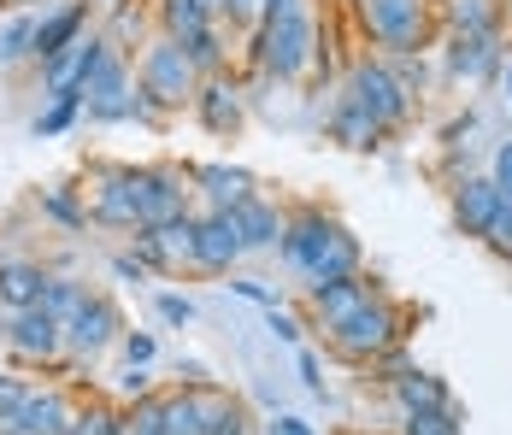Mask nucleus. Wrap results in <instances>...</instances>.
I'll return each instance as SVG.
<instances>
[{
	"label": "nucleus",
	"instance_id": "f257e3e1",
	"mask_svg": "<svg viewBox=\"0 0 512 435\" xmlns=\"http://www.w3.org/2000/svg\"><path fill=\"white\" fill-rule=\"evenodd\" d=\"M248 59H254L259 77L271 83H301L307 71L330 77V53L318 48V24H312L307 6H289V12H271L248 42Z\"/></svg>",
	"mask_w": 512,
	"mask_h": 435
},
{
	"label": "nucleus",
	"instance_id": "f03ea898",
	"mask_svg": "<svg viewBox=\"0 0 512 435\" xmlns=\"http://www.w3.org/2000/svg\"><path fill=\"white\" fill-rule=\"evenodd\" d=\"M136 95H142V124H159V118L195 106L201 71H195V59H189V48L177 36L159 30L154 42L142 48V59H136Z\"/></svg>",
	"mask_w": 512,
	"mask_h": 435
},
{
	"label": "nucleus",
	"instance_id": "7ed1b4c3",
	"mask_svg": "<svg viewBox=\"0 0 512 435\" xmlns=\"http://www.w3.org/2000/svg\"><path fill=\"white\" fill-rule=\"evenodd\" d=\"M324 341H330V353H336V359H348V365H371L377 353H389V347H401V341H407V306H395L389 294L377 289L354 318H348V324H336Z\"/></svg>",
	"mask_w": 512,
	"mask_h": 435
},
{
	"label": "nucleus",
	"instance_id": "20e7f679",
	"mask_svg": "<svg viewBox=\"0 0 512 435\" xmlns=\"http://www.w3.org/2000/svg\"><path fill=\"white\" fill-rule=\"evenodd\" d=\"M342 95L354 100L359 112H371V118L383 124V136L407 130L412 100H418L407 83H401L395 59H354V65H348V77H342Z\"/></svg>",
	"mask_w": 512,
	"mask_h": 435
},
{
	"label": "nucleus",
	"instance_id": "39448f33",
	"mask_svg": "<svg viewBox=\"0 0 512 435\" xmlns=\"http://www.w3.org/2000/svg\"><path fill=\"white\" fill-rule=\"evenodd\" d=\"M359 30L389 53V59H412L430 48V0H359Z\"/></svg>",
	"mask_w": 512,
	"mask_h": 435
},
{
	"label": "nucleus",
	"instance_id": "423d86ee",
	"mask_svg": "<svg viewBox=\"0 0 512 435\" xmlns=\"http://www.w3.org/2000/svg\"><path fill=\"white\" fill-rule=\"evenodd\" d=\"M83 112L89 124H124V118H142V95H136V71L118 42H106V53L95 59V71L83 77Z\"/></svg>",
	"mask_w": 512,
	"mask_h": 435
},
{
	"label": "nucleus",
	"instance_id": "0eeeda50",
	"mask_svg": "<svg viewBox=\"0 0 512 435\" xmlns=\"http://www.w3.org/2000/svg\"><path fill=\"white\" fill-rule=\"evenodd\" d=\"M130 189H136V218H142V230H159V224H171V218H183L189 212V165H130Z\"/></svg>",
	"mask_w": 512,
	"mask_h": 435
},
{
	"label": "nucleus",
	"instance_id": "6e6552de",
	"mask_svg": "<svg viewBox=\"0 0 512 435\" xmlns=\"http://www.w3.org/2000/svg\"><path fill=\"white\" fill-rule=\"evenodd\" d=\"M6 353H12L18 365L59 371V359H65V324L53 318L48 306H24V312H12V324H6Z\"/></svg>",
	"mask_w": 512,
	"mask_h": 435
},
{
	"label": "nucleus",
	"instance_id": "1a4fd4ad",
	"mask_svg": "<svg viewBox=\"0 0 512 435\" xmlns=\"http://www.w3.org/2000/svg\"><path fill=\"white\" fill-rule=\"evenodd\" d=\"M89 224L136 236V189H130V165H89Z\"/></svg>",
	"mask_w": 512,
	"mask_h": 435
},
{
	"label": "nucleus",
	"instance_id": "9d476101",
	"mask_svg": "<svg viewBox=\"0 0 512 435\" xmlns=\"http://www.w3.org/2000/svg\"><path fill=\"white\" fill-rule=\"evenodd\" d=\"M195 230H201V212H183L159 230H136L130 236V253L148 265V271H195Z\"/></svg>",
	"mask_w": 512,
	"mask_h": 435
},
{
	"label": "nucleus",
	"instance_id": "9b49d317",
	"mask_svg": "<svg viewBox=\"0 0 512 435\" xmlns=\"http://www.w3.org/2000/svg\"><path fill=\"white\" fill-rule=\"evenodd\" d=\"M189 112L201 118V130L206 136H218V142H236V136L248 130V95H242V83H236L230 71L201 77V95H195Z\"/></svg>",
	"mask_w": 512,
	"mask_h": 435
},
{
	"label": "nucleus",
	"instance_id": "f8f14e48",
	"mask_svg": "<svg viewBox=\"0 0 512 435\" xmlns=\"http://www.w3.org/2000/svg\"><path fill=\"white\" fill-rule=\"evenodd\" d=\"M118 341H124V312L106 294H89L77 306V318L65 324V353L71 359H101L106 347H118Z\"/></svg>",
	"mask_w": 512,
	"mask_h": 435
},
{
	"label": "nucleus",
	"instance_id": "ddd939ff",
	"mask_svg": "<svg viewBox=\"0 0 512 435\" xmlns=\"http://www.w3.org/2000/svg\"><path fill=\"white\" fill-rule=\"evenodd\" d=\"M442 65H448V77H454V83H495V77H501V65H507V48H501V36L448 30Z\"/></svg>",
	"mask_w": 512,
	"mask_h": 435
},
{
	"label": "nucleus",
	"instance_id": "4468645a",
	"mask_svg": "<svg viewBox=\"0 0 512 435\" xmlns=\"http://www.w3.org/2000/svg\"><path fill=\"white\" fill-rule=\"evenodd\" d=\"M242 259H248V242H242L236 218H230V212H201V230H195V271H201V277H230Z\"/></svg>",
	"mask_w": 512,
	"mask_h": 435
},
{
	"label": "nucleus",
	"instance_id": "2eb2a0df",
	"mask_svg": "<svg viewBox=\"0 0 512 435\" xmlns=\"http://www.w3.org/2000/svg\"><path fill=\"white\" fill-rule=\"evenodd\" d=\"M71 394L59 383L48 388H30L24 394V406L12 412V418H0V435H65V424H71Z\"/></svg>",
	"mask_w": 512,
	"mask_h": 435
},
{
	"label": "nucleus",
	"instance_id": "dca6fc26",
	"mask_svg": "<svg viewBox=\"0 0 512 435\" xmlns=\"http://www.w3.org/2000/svg\"><path fill=\"white\" fill-rule=\"evenodd\" d=\"M189 183H195V194L206 200V212H236L242 200H254V194H259L254 171H242V165H224V159L189 165Z\"/></svg>",
	"mask_w": 512,
	"mask_h": 435
},
{
	"label": "nucleus",
	"instance_id": "f3484780",
	"mask_svg": "<svg viewBox=\"0 0 512 435\" xmlns=\"http://www.w3.org/2000/svg\"><path fill=\"white\" fill-rule=\"evenodd\" d=\"M371 294H377V283H371L365 271H359V277H342V283H312V289H307V312H312V324L330 336L336 324H348V318H354Z\"/></svg>",
	"mask_w": 512,
	"mask_h": 435
},
{
	"label": "nucleus",
	"instance_id": "a211bd4d",
	"mask_svg": "<svg viewBox=\"0 0 512 435\" xmlns=\"http://www.w3.org/2000/svg\"><path fill=\"white\" fill-rule=\"evenodd\" d=\"M365 271V247H359V236L336 218L330 230H324V242H318V253H312V265H307V277L301 283H342V277H359Z\"/></svg>",
	"mask_w": 512,
	"mask_h": 435
},
{
	"label": "nucleus",
	"instance_id": "6ab92c4d",
	"mask_svg": "<svg viewBox=\"0 0 512 435\" xmlns=\"http://www.w3.org/2000/svg\"><path fill=\"white\" fill-rule=\"evenodd\" d=\"M106 42H112V36H95V30H89V36H77L71 48L59 53V59H48V65H42V89H48V100L53 95H83V77L95 71V59L106 53Z\"/></svg>",
	"mask_w": 512,
	"mask_h": 435
},
{
	"label": "nucleus",
	"instance_id": "aec40b11",
	"mask_svg": "<svg viewBox=\"0 0 512 435\" xmlns=\"http://www.w3.org/2000/svg\"><path fill=\"white\" fill-rule=\"evenodd\" d=\"M336 218L324 212V206H295L289 212V224H283V242H277V259L295 271V277H307L312 253H318V242H324V230H330Z\"/></svg>",
	"mask_w": 512,
	"mask_h": 435
},
{
	"label": "nucleus",
	"instance_id": "412c9836",
	"mask_svg": "<svg viewBox=\"0 0 512 435\" xmlns=\"http://www.w3.org/2000/svg\"><path fill=\"white\" fill-rule=\"evenodd\" d=\"M495 206H501V189H495V177H460V183H454V194H448L454 230H460V236H471V242H483V230H489Z\"/></svg>",
	"mask_w": 512,
	"mask_h": 435
},
{
	"label": "nucleus",
	"instance_id": "4be33fe9",
	"mask_svg": "<svg viewBox=\"0 0 512 435\" xmlns=\"http://www.w3.org/2000/svg\"><path fill=\"white\" fill-rule=\"evenodd\" d=\"M324 136L336 147H348V153H377L383 147V124L371 112H359L348 95H336V106L324 112Z\"/></svg>",
	"mask_w": 512,
	"mask_h": 435
},
{
	"label": "nucleus",
	"instance_id": "5701e85b",
	"mask_svg": "<svg viewBox=\"0 0 512 435\" xmlns=\"http://www.w3.org/2000/svg\"><path fill=\"white\" fill-rule=\"evenodd\" d=\"M77 36H89V0H65V6L42 12V24H36V65L59 59Z\"/></svg>",
	"mask_w": 512,
	"mask_h": 435
},
{
	"label": "nucleus",
	"instance_id": "b1692460",
	"mask_svg": "<svg viewBox=\"0 0 512 435\" xmlns=\"http://www.w3.org/2000/svg\"><path fill=\"white\" fill-rule=\"evenodd\" d=\"M230 218H236V230H242L248 253H277V242H283V224H289V212H283L277 200H265V194L242 200Z\"/></svg>",
	"mask_w": 512,
	"mask_h": 435
},
{
	"label": "nucleus",
	"instance_id": "393cba45",
	"mask_svg": "<svg viewBox=\"0 0 512 435\" xmlns=\"http://www.w3.org/2000/svg\"><path fill=\"white\" fill-rule=\"evenodd\" d=\"M48 265L36 259H6L0 265V306L6 312H24V306H42V289H48Z\"/></svg>",
	"mask_w": 512,
	"mask_h": 435
},
{
	"label": "nucleus",
	"instance_id": "a878e982",
	"mask_svg": "<svg viewBox=\"0 0 512 435\" xmlns=\"http://www.w3.org/2000/svg\"><path fill=\"white\" fill-rule=\"evenodd\" d=\"M389 394H395V406L401 412H436V406H454V388L442 383L436 371H401L395 383H389Z\"/></svg>",
	"mask_w": 512,
	"mask_h": 435
},
{
	"label": "nucleus",
	"instance_id": "bb28decb",
	"mask_svg": "<svg viewBox=\"0 0 512 435\" xmlns=\"http://www.w3.org/2000/svg\"><path fill=\"white\" fill-rule=\"evenodd\" d=\"M218 18L206 12L201 0H159V30L165 36H177V42H195L201 30H212Z\"/></svg>",
	"mask_w": 512,
	"mask_h": 435
},
{
	"label": "nucleus",
	"instance_id": "cd10ccee",
	"mask_svg": "<svg viewBox=\"0 0 512 435\" xmlns=\"http://www.w3.org/2000/svg\"><path fill=\"white\" fill-rule=\"evenodd\" d=\"M448 30H477V36H501V6L495 0H442Z\"/></svg>",
	"mask_w": 512,
	"mask_h": 435
},
{
	"label": "nucleus",
	"instance_id": "c85d7f7f",
	"mask_svg": "<svg viewBox=\"0 0 512 435\" xmlns=\"http://www.w3.org/2000/svg\"><path fill=\"white\" fill-rule=\"evenodd\" d=\"M36 24H42V12H12V18L0 24V65L36 59Z\"/></svg>",
	"mask_w": 512,
	"mask_h": 435
},
{
	"label": "nucleus",
	"instance_id": "c756f323",
	"mask_svg": "<svg viewBox=\"0 0 512 435\" xmlns=\"http://www.w3.org/2000/svg\"><path fill=\"white\" fill-rule=\"evenodd\" d=\"M289 6H307V0H224V18H218V24H230V30L254 36L271 12H289Z\"/></svg>",
	"mask_w": 512,
	"mask_h": 435
},
{
	"label": "nucleus",
	"instance_id": "7c9ffc66",
	"mask_svg": "<svg viewBox=\"0 0 512 435\" xmlns=\"http://www.w3.org/2000/svg\"><path fill=\"white\" fill-rule=\"evenodd\" d=\"M65 435H124V412L106 406V400H83V406L71 412Z\"/></svg>",
	"mask_w": 512,
	"mask_h": 435
},
{
	"label": "nucleus",
	"instance_id": "2f4dec72",
	"mask_svg": "<svg viewBox=\"0 0 512 435\" xmlns=\"http://www.w3.org/2000/svg\"><path fill=\"white\" fill-rule=\"evenodd\" d=\"M401 435H465V412L454 406H436V412H401Z\"/></svg>",
	"mask_w": 512,
	"mask_h": 435
},
{
	"label": "nucleus",
	"instance_id": "473e14b6",
	"mask_svg": "<svg viewBox=\"0 0 512 435\" xmlns=\"http://www.w3.org/2000/svg\"><path fill=\"white\" fill-rule=\"evenodd\" d=\"M42 212H48L53 224H65V230H89V200L77 189H42Z\"/></svg>",
	"mask_w": 512,
	"mask_h": 435
},
{
	"label": "nucleus",
	"instance_id": "72a5a7b5",
	"mask_svg": "<svg viewBox=\"0 0 512 435\" xmlns=\"http://www.w3.org/2000/svg\"><path fill=\"white\" fill-rule=\"evenodd\" d=\"M77 118H83V95H53L48 112H36V124H30V130H36L42 142H53V136H65Z\"/></svg>",
	"mask_w": 512,
	"mask_h": 435
},
{
	"label": "nucleus",
	"instance_id": "f704fd0d",
	"mask_svg": "<svg viewBox=\"0 0 512 435\" xmlns=\"http://www.w3.org/2000/svg\"><path fill=\"white\" fill-rule=\"evenodd\" d=\"M83 300H89V283H77V277H48V289H42V306H48L59 324H71Z\"/></svg>",
	"mask_w": 512,
	"mask_h": 435
},
{
	"label": "nucleus",
	"instance_id": "c9c22d12",
	"mask_svg": "<svg viewBox=\"0 0 512 435\" xmlns=\"http://www.w3.org/2000/svg\"><path fill=\"white\" fill-rule=\"evenodd\" d=\"M124 430L130 435H171L165 430V394H142V400H130Z\"/></svg>",
	"mask_w": 512,
	"mask_h": 435
},
{
	"label": "nucleus",
	"instance_id": "e433bc0d",
	"mask_svg": "<svg viewBox=\"0 0 512 435\" xmlns=\"http://www.w3.org/2000/svg\"><path fill=\"white\" fill-rule=\"evenodd\" d=\"M189 48V59H195V71L201 77H218L224 71V24H212V30H201L195 42H183Z\"/></svg>",
	"mask_w": 512,
	"mask_h": 435
},
{
	"label": "nucleus",
	"instance_id": "4c0bfd02",
	"mask_svg": "<svg viewBox=\"0 0 512 435\" xmlns=\"http://www.w3.org/2000/svg\"><path fill=\"white\" fill-rule=\"evenodd\" d=\"M483 247L512 265V194H501V206H495V218H489V230H483Z\"/></svg>",
	"mask_w": 512,
	"mask_h": 435
},
{
	"label": "nucleus",
	"instance_id": "58836bf2",
	"mask_svg": "<svg viewBox=\"0 0 512 435\" xmlns=\"http://www.w3.org/2000/svg\"><path fill=\"white\" fill-rule=\"evenodd\" d=\"M206 435H259V430H254V412H248V406H242V400L230 394V400H224V406L212 412Z\"/></svg>",
	"mask_w": 512,
	"mask_h": 435
},
{
	"label": "nucleus",
	"instance_id": "ea45409f",
	"mask_svg": "<svg viewBox=\"0 0 512 435\" xmlns=\"http://www.w3.org/2000/svg\"><path fill=\"white\" fill-rule=\"evenodd\" d=\"M154 312L159 318H165V324H177V330H183V324H195V300H189V294H177V289H165L154 300Z\"/></svg>",
	"mask_w": 512,
	"mask_h": 435
},
{
	"label": "nucleus",
	"instance_id": "a19ab883",
	"mask_svg": "<svg viewBox=\"0 0 512 435\" xmlns=\"http://www.w3.org/2000/svg\"><path fill=\"white\" fill-rule=\"evenodd\" d=\"M124 365H154V353H159V341L148 336V330H124Z\"/></svg>",
	"mask_w": 512,
	"mask_h": 435
},
{
	"label": "nucleus",
	"instance_id": "79ce46f5",
	"mask_svg": "<svg viewBox=\"0 0 512 435\" xmlns=\"http://www.w3.org/2000/svg\"><path fill=\"white\" fill-rule=\"evenodd\" d=\"M295 371H301V388L307 394H324V365H318V353H312L307 341L295 347Z\"/></svg>",
	"mask_w": 512,
	"mask_h": 435
},
{
	"label": "nucleus",
	"instance_id": "37998d69",
	"mask_svg": "<svg viewBox=\"0 0 512 435\" xmlns=\"http://www.w3.org/2000/svg\"><path fill=\"white\" fill-rule=\"evenodd\" d=\"M36 383H24L18 371H0V418H12L18 406H24V394H30Z\"/></svg>",
	"mask_w": 512,
	"mask_h": 435
},
{
	"label": "nucleus",
	"instance_id": "c03bdc74",
	"mask_svg": "<svg viewBox=\"0 0 512 435\" xmlns=\"http://www.w3.org/2000/svg\"><path fill=\"white\" fill-rule=\"evenodd\" d=\"M230 294L254 300V306H265V312L277 306V289H271V283H259V277H236V271H230Z\"/></svg>",
	"mask_w": 512,
	"mask_h": 435
},
{
	"label": "nucleus",
	"instance_id": "a18cd8bd",
	"mask_svg": "<svg viewBox=\"0 0 512 435\" xmlns=\"http://www.w3.org/2000/svg\"><path fill=\"white\" fill-rule=\"evenodd\" d=\"M265 330H271V341H283V347H301V324H295L283 306H271V312H265Z\"/></svg>",
	"mask_w": 512,
	"mask_h": 435
},
{
	"label": "nucleus",
	"instance_id": "49530a36",
	"mask_svg": "<svg viewBox=\"0 0 512 435\" xmlns=\"http://www.w3.org/2000/svg\"><path fill=\"white\" fill-rule=\"evenodd\" d=\"M489 177H495V189L501 194H512V136H501L495 159H489Z\"/></svg>",
	"mask_w": 512,
	"mask_h": 435
},
{
	"label": "nucleus",
	"instance_id": "de8ad7c7",
	"mask_svg": "<svg viewBox=\"0 0 512 435\" xmlns=\"http://www.w3.org/2000/svg\"><path fill=\"white\" fill-rule=\"evenodd\" d=\"M118 394H124V400H142V394H154V383H148V365H124Z\"/></svg>",
	"mask_w": 512,
	"mask_h": 435
},
{
	"label": "nucleus",
	"instance_id": "09e8293b",
	"mask_svg": "<svg viewBox=\"0 0 512 435\" xmlns=\"http://www.w3.org/2000/svg\"><path fill=\"white\" fill-rule=\"evenodd\" d=\"M112 277H118V283H148V265H142L136 253H112Z\"/></svg>",
	"mask_w": 512,
	"mask_h": 435
},
{
	"label": "nucleus",
	"instance_id": "8fccbe9b",
	"mask_svg": "<svg viewBox=\"0 0 512 435\" xmlns=\"http://www.w3.org/2000/svg\"><path fill=\"white\" fill-rule=\"evenodd\" d=\"M265 435H318V430H312L307 418H295V412H277V418L265 424Z\"/></svg>",
	"mask_w": 512,
	"mask_h": 435
},
{
	"label": "nucleus",
	"instance_id": "3c124183",
	"mask_svg": "<svg viewBox=\"0 0 512 435\" xmlns=\"http://www.w3.org/2000/svg\"><path fill=\"white\" fill-rule=\"evenodd\" d=\"M6 12H30V6H48V0H0Z\"/></svg>",
	"mask_w": 512,
	"mask_h": 435
},
{
	"label": "nucleus",
	"instance_id": "603ef678",
	"mask_svg": "<svg viewBox=\"0 0 512 435\" xmlns=\"http://www.w3.org/2000/svg\"><path fill=\"white\" fill-rule=\"evenodd\" d=\"M501 89H507V100H512V59L501 65Z\"/></svg>",
	"mask_w": 512,
	"mask_h": 435
},
{
	"label": "nucleus",
	"instance_id": "864d4df0",
	"mask_svg": "<svg viewBox=\"0 0 512 435\" xmlns=\"http://www.w3.org/2000/svg\"><path fill=\"white\" fill-rule=\"evenodd\" d=\"M206 12H212V18H224V0H201Z\"/></svg>",
	"mask_w": 512,
	"mask_h": 435
},
{
	"label": "nucleus",
	"instance_id": "5fc2aeb1",
	"mask_svg": "<svg viewBox=\"0 0 512 435\" xmlns=\"http://www.w3.org/2000/svg\"><path fill=\"white\" fill-rule=\"evenodd\" d=\"M112 6H130V0H112Z\"/></svg>",
	"mask_w": 512,
	"mask_h": 435
},
{
	"label": "nucleus",
	"instance_id": "6e6d98bb",
	"mask_svg": "<svg viewBox=\"0 0 512 435\" xmlns=\"http://www.w3.org/2000/svg\"><path fill=\"white\" fill-rule=\"evenodd\" d=\"M259 435H265V430H259Z\"/></svg>",
	"mask_w": 512,
	"mask_h": 435
}]
</instances>
